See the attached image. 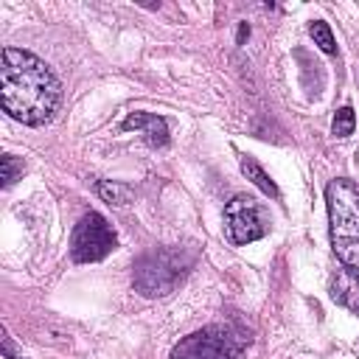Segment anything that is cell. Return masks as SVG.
<instances>
[{"mask_svg": "<svg viewBox=\"0 0 359 359\" xmlns=\"http://www.w3.org/2000/svg\"><path fill=\"white\" fill-rule=\"evenodd\" d=\"M62 101V84L53 70L22 48H3L0 56V104L3 109L25 123L45 126Z\"/></svg>", "mask_w": 359, "mask_h": 359, "instance_id": "obj_1", "label": "cell"}, {"mask_svg": "<svg viewBox=\"0 0 359 359\" xmlns=\"http://www.w3.org/2000/svg\"><path fill=\"white\" fill-rule=\"evenodd\" d=\"M331 250L348 269H359V185L337 177L325 185Z\"/></svg>", "mask_w": 359, "mask_h": 359, "instance_id": "obj_2", "label": "cell"}, {"mask_svg": "<svg viewBox=\"0 0 359 359\" xmlns=\"http://www.w3.org/2000/svg\"><path fill=\"white\" fill-rule=\"evenodd\" d=\"M188 269H191V255H185L182 250L163 247V250L146 252L135 264L132 283H135V292L143 297H165L185 280Z\"/></svg>", "mask_w": 359, "mask_h": 359, "instance_id": "obj_3", "label": "cell"}, {"mask_svg": "<svg viewBox=\"0 0 359 359\" xmlns=\"http://www.w3.org/2000/svg\"><path fill=\"white\" fill-rule=\"evenodd\" d=\"M250 345V334L233 323H213L171 348V359H241Z\"/></svg>", "mask_w": 359, "mask_h": 359, "instance_id": "obj_4", "label": "cell"}, {"mask_svg": "<svg viewBox=\"0 0 359 359\" xmlns=\"http://www.w3.org/2000/svg\"><path fill=\"white\" fill-rule=\"evenodd\" d=\"M115 247H118L115 230L101 213L90 210L76 222L73 236H70V258L76 264H95L107 258Z\"/></svg>", "mask_w": 359, "mask_h": 359, "instance_id": "obj_5", "label": "cell"}, {"mask_svg": "<svg viewBox=\"0 0 359 359\" xmlns=\"http://www.w3.org/2000/svg\"><path fill=\"white\" fill-rule=\"evenodd\" d=\"M269 230L266 216L258 205L255 196L250 194H236L227 205H224V236L230 238V244H250L264 238Z\"/></svg>", "mask_w": 359, "mask_h": 359, "instance_id": "obj_6", "label": "cell"}, {"mask_svg": "<svg viewBox=\"0 0 359 359\" xmlns=\"http://www.w3.org/2000/svg\"><path fill=\"white\" fill-rule=\"evenodd\" d=\"M123 132H143V140L151 146V149H163L168 143V123L165 118L154 115V112H129L121 123Z\"/></svg>", "mask_w": 359, "mask_h": 359, "instance_id": "obj_7", "label": "cell"}, {"mask_svg": "<svg viewBox=\"0 0 359 359\" xmlns=\"http://www.w3.org/2000/svg\"><path fill=\"white\" fill-rule=\"evenodd\" d=\"M328 294L334 303H339L342 309H348L351 314H359V272L356 269H337V275L331 278Z\"/></svg>", "mask_w": 359, "mask_h": 359, "instance_id": "obj_8", "label": "cell"}, {"mask_svg": "<svg viewBox=\"0 0 359 359\" xmlns=\"http://www.w3.org/2000/svg\"><path fill=\"white\" fill-rule=\"evenodd\" d=\"M241 174L252 182V185H258L266 196H272V199H280V191H278V185H275V180L261 168V163L255 160V157H250V154H244L241 157Z\"/></svg>", "mask_w": 359, "mask_h": 359, "instance_id": "obj_9", "label": "cell"}, {"mask_svg": "<svg viewBox=\"0 0 359 359\" xmlns=\"http://www.w3.org/2000/svg\"><path fill=\"white\" fill-rule=\"evenodd\" d=\"M95 194L107 202V205H129L135 199V191L126 182H115V180H98L95 182Z\"/></svg>", "mask_w": 359, "mask_h": 359, "instance_id": "obj_10", "label": "cell"}, {"mask_svg": "<svg viewBox=\"0 0 359 359\" xmlns=\"http://www.w3.org/2000/svg\"><path fill=\"white\" fill-rule=\"evenodd\" d=\"M309 34H311L314 45H317L323 53H337V39H334V34H331L328 22H323V20H314V22L309 25Z\"/></svg>", "mask_w": 359, "mask_h": 359, "instance_id": "obj_11", "label": "cell"}, {"mask_svg": "<svg viewBox=\"0 0 359 359\" xmlns=\"http://www.w3.org/2000/svg\"><path fill=\"white\" fill-rule=\"evenodd\" d=\"M353 126H356V115H353V109L351 107H339L337 109V115H334V121H331V132H334V137H351L353 135Z\"/></svg>", "mask_w": 359, "mask_h": 359, "instance_id": "obj_12", "label": "cell"}, {"mask_svg": "<svg viewBox=\"0 0 359 359\" xmlns=\"http://www.w3.org/2000/svg\"><path fill=\"white\" fill-rule=\"evenodd\" d=\"M0 168H3V188H11L22 177V160H17L14 154H3Z\"/></svg>", "mask_w": 359, "mask_h": 359, "instance_id": "obj_13", "label": "cell"}, {"mask_svg": "<svg viewBox=\"0 0 359 359\" xmlns=\"http://www.w3.org/2000/svg\"><path fill=\"white\" fill-rule=\"evenodd\" d=\"M3 353H6V359H22V351L14 348V342H11L8 334H3Z\"/></svg>", "mask_w": 359, "mask_h": 359, "instance_id": "obj_14", "label": "cell"}, {"mask_svg": "<svg viewBox=\"0 0 359 359\" xmlns=\"http://www.w3.org/2000/svg\"><path fill=\"white\" fill-rule=\"evenodd\" d=\"M247 36H250V25H247V22H241V25H238V45H241Z\"/></svg>", "mask_w": 359, "mask_h": 359, "instance_id": "obj_15", "label": "cell"}]
</instances>
